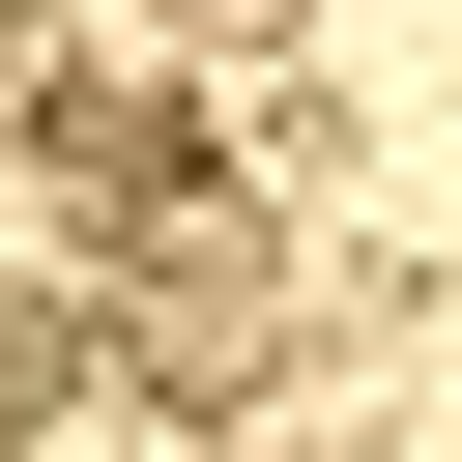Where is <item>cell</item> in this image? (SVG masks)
Segmentation results:
<instances>
[{
	"label": "cell",
	"instance_id": "cell-1",
	"mask_svg": "<svg viewBox=\"0 0 462 462\" xmlns=\"http://www.w3.org/2000/svg\"><path fill=\"white\" fill-rule=\"evenodd\" d=\"M260 346H289V231H260V202H173V231H144V375L231 404Z\"/></svg>",
	"mask_w": 462,
	"mask_h": 462
},
{
	"label": "cell",
	"instance_id": "cell-2",
	"mask_svg": "<svg viewBox=\"0 0 462 462\" xmlns=\"http://www.w3.org/2000/svg\"><path fill=\"white\" fill-rule=\"evenodd\" d=\"M87 404V289H0V433H58Z\"/></svg>",
	"mask_w": 462,
	"mask_h": 462
},
{
	"label": "cell",
	"instance_id": "cell-3",
	"mask_svg": "<svg viewBox=\"0 0 462 462\" xmlns=\"http://www.w3.org/2000/svg\"><path fill=\"white\" fill-rule=\"evenodd\" d=\"M202 29H260V0H202Z\"/></svg>",
	"mask_w": 462,
	"mask_h": 462
}]
</instances>
